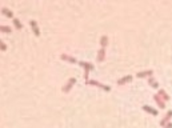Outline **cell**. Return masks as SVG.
<instances>
[{
  "label": "cell",
  "mask_w": 172,
  "mask_h": 128,
  "mask_svg": "<svg viewBox=\"0 0 172 128\" xmlns=\"http://www.w3.org/2000/svg\"><path fill=\"white\" fill-rule=\"evenodd\" d=\"M100 46H102V48H106V47L108 46V36H107V35H103V36L100 37Z\"/></svg>",
  "instance_id": "5bb4252c"
},
{
  "label": "cell",
  "mask_w": 172,
  "mask_h": 128,
  "mask_svg": "<svg viewBox=\"0 0 172 128\" xmlns=\"http://www.w3.org/2000/svg\"><path fill=\"white\" fill-rule=\"evenodd\" d=\"M154 100L156 101V104L160 107V108H161V110H163V108H166V101H164L163 99L160 98V96H159L157 94H156V95H154Z\"/></svg>",
  "instance_id": "52a82bcc"
},
{
  "label": "cell",
  "mask_w": 172,
  "mask_h": 128,
  "mask_svg": "<svg viewBox=\"0 0 172 128\" xmlns=\"http://www.w3.org/2000/svg\"><path fill=\"white\" fill-rule=\"evenodd\" d=\"M0 31L4 32V34H11V32H12V28L8 27V25H1V27H0Z\"/></svg>",
  "instance_id": "e0dca14e"
},
{
  "label": "cell",
  "mask_w": 172,
  "mask_h": 128,
  "mask_svg": "<svg viewBox=\"0 0 172 128\" xmlns=\"http://www.w3.org/2000/svg\"><path fill=\"white\" fill-rule=\"evenodd\" d=\"M143 110H144L145 112H148V113H151V115H154V116H157V115H159L157 110H155V108H152V107L147 105V104H144V105H143Z\"/></svg>",
  "instance_id": "9c48e42d"
},
{
  "label": "cell",
  "mask_w": 172,
  "mask_h": 128,
  "mask_svg": "<svg viewBox=\"0 0 172 128\" xmlns=\"http://www.w3.org/2000/svg\"><path fill=\"white\" fill-rule=\"evenodd\" d=\"M75 84H76V79H75V77H70V79H68V82L66 83V85L61 88V91H63L64 94H68V92L72 89V87Z\"/></svg>",
  "instance_id": "3957f363"
},
{
  "label": "cell",
  "mask_w": 172,
  "mask_h": 128,
  "mask_svg": "<svg viewBox=\"0 0 172 128\" xmlns=\"http://www.w3.org/2000/svg\"><path fill=\"white\" fill-rule=\"evenodd\" d=\"M148 83H149V85H151L152 88H155V89L159 88V83H157L152 76H151V77H148Z\"/></svg>",
  "instance_id": "9a60e30c"
},
{
  "label": "cell",
  "mask_w": 172,
  "mask_h": 128,
  "mask_svg": "<svg viewBox=\"0 0 172 128\" xmlns=\"http://www.w3.org/2000/svg\"><path fill=\"white\" fill-rule=\"evenodd\" d=\"M13 25H15V28H16V30H18V31H20V30H23V24H21V21L20 20H19V19H13Z\"/></svg>",
  "instance_id": "2e32d148"
},
{
  "label": "cell",
  "mask_w": 172,
  "mask_h": 128,
  "mask_svg": "<svg viewBox=\"0 0 172 128\" xmlns=\"http://www.w3.org/2000/svg\"><path fill=\"white\" fill-rule=\"evenodd\" d=\"M60 59H61V60L68 61V63H71V64H76V63H79V61L76 60V58H72V56L67 55V53H61V55H60Z\"/></svg>",
  "instance_id": "5b68a950"
},
{
  "label": "cell",
  "mask_w": 172,
  "mask_h": 128,
  "mask_svg": "<svg viewBox=\"0 0 172 128\" xmlns=\"http://www.w3.org/2000/svg\"><path fill=\"white\" fill-rule=\"evenodd\" d=\"M78 64L84 68V79H85V82H87V80H90V79H88V76H90V71L95 70V65H94V64H91V63H87V61H79Z\"/></svg>",
  "instance_id": "6da1fadb"
},
{
  "label": "cell",
  "mask_w": 172,
  "mask_h": 128,
  "mask_svg": "<svg viewBox=\"0 0 172 128\" xmlns=\"http://www.w3.org/2000/svg\"><path fill=\"white\" fill-rule=\"evenodd\" d=\"M1 13H3L6 18H8V19H12V20L15 19V18H13V12L11 11V9L7 8V7H3V8H1Z\"/></svg>",
  "instance_id": "30bf717a"
},
{
  "label": "cell",
  "mask_w": 172,
  "mask_h": 128,
  "mask_svg": "<svg viewBox=\"0 0 172 128\" xmlns=\"http://www.w3.org/2000/svg\"><path fill=\"white\" fill-rule=\"evenodd\" d=\"M171 117H172V111H168V112L166 113V116H164L163 119H161V122H160V125H161V127H164L167 123H169Z\"/></svg>",
  "instance_id": "ba28073f"
},
{
  "label": "cell",
  "mask_w": 172,
  "mask_h": 128,
  "mask_svg": "<svg viewBox=\"0 0 172 128\" xmlns=\"http://www.w3.org/2000/svg\"><path fill=\"white\" fill-rule=\"evenodd\" d=\"M164 128H172V123L169 122V123H167L166 125H164Z\"/></svg>",
  "instance_id": "d6986e66"
},
{
  "label": "cell",
  "mask_w": 172,
  "mask_h": 128,
  "mask_svg": "<svg viewBox=\"0 0 172 128\" xmlns=\"http://www.w3.org/2000/svg\"><path fill=\"white\" fill-rule=\"evenodd\" d=\"M131 80H132V76H131V75H127V76H124L118 80V85H124V84H127V83H130Z\"/></svg>",
  "instance_id": "7c38bea8"
},
{
  "label": "cell",
  "mask_w": 172,
  "mask_h": 128,
  "mask_svg": "<svg viewBox=\"0 0 172 128\" xmlns=\"http://www.w3.org/2000/svg\"><path fill=\"white\" fill-rule=\"evenodd\" d=\"M85 84H87V85H95V87H99V88H102L103 91H106V92L111 91V87H108V85H104L103 83L97 82V80H94V79L87 80V82H85Z\"/></svg>",
  "instance_id": "7a4b0ae2"
},
{
  "label": "cell",
  "mask_w": 172,
  "mask_h": 128,
  "mask_svg": "<svg viewBox=\"0 0 172 128\" xmlns=\"http://www.w3.org/2000/svg\"><path fill=\"white\" fill-rule=\"evenodd\" d=\"M104 59H106V48H100L97 51L96 60H97V63H102V61H104Z\"/></svg>",
  "instance_id": "8992f818"
},
{
  "label": "cell",
  "mask_w": 172,
  "mask_h": 128,
  "mask_svg": "<svg viewBox=\"0 0 172 128\" xmlns=\"http://www.w3.org/2000/svg\"><path fill=\"white\" fill-rule=\"evenodd\" d=\"M152 75H154V71H152V70H147V71L137 72V73H136V77H139V79H144V77H151Z\"/></svg>",
  "instance_id": "277c9868"
},
{
  "label": "cell",
  "mask_w": 172,
  "mask_h": 128,
  "mask_svg": "<svg viewBox=\"0 0 172 128\" xmlns=\"http://www.w3.org/2000/svg\"><path fill=\"white\" fill-rule=\"evenodd\" d=\"M30 25L32 27L35 36H40V30H39V27H37V23H36V21H35V20H31L30 21Z\"/></svg>",
  "instance_id": "8fae6325"
},
{
  "label": "cell",
  "mask_w": 172,
  "mask_h": 128,
  "mask_svg": "<svg viewBox=\"0 0 172 128\" xmlns=\"http://www.w3.org/2000/svg\"><path fill=\"white\" fill-rule=\"evenodd\" d=\"M157 95H159V96H160V98H161V99H163L164 101H168L169 99H171V98H169V95L167 94V92L164 91V89H159V92H157Z\"/></svg>",
  "instance_id": "4fadbf2b"
},
{
  "label": "cell",
  "mask_w": 172,
  "mask_h": 128,
  "mask_svg": "<svg viewBox=\"0 0 172 128\" xmlns=\"http://www.w3.org/2000/svg\"><path fill=\"white\" fill-rule=\"evenodd\" d=\"M0 48H1V51H7V46H6V44H4L3 41L0 43Z\"/></svg>",
  "instance_id": "ac0fdd59"
}]
</instances>
